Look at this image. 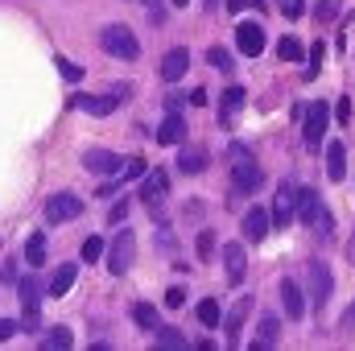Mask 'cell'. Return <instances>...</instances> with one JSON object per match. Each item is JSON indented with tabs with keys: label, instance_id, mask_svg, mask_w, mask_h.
Returning a JSON list of instances; mask_svg holds the SVG:
<instances>
[{
	"label": "cell",
	"instance_id": "cell-23",
	"mask_svg": "<svg viewBox=\"0 0 355 351\" xmlns=\"http://www.w3.org/2000/svg\"><path fill=\"white\" fill-rule=\"evenodd\" d=\"M75 343V335L67 331V327H50L46 335H42V351H67Z\"/></svg>",
	"mask_w": 355,
	"mask_h": 351
},
{
	"label": "cell",
	"instance_id": "cell-18",
	"mask_svg": "<svg viewBox=\"0 0 355 351\" xmlns=\"http://www.w3.org/2000/svg\"><path fill=\"white\" fill-rule=\"evenodd\" d=\"M343 174H347V149H343V141H331L327 145V178L343 182Z\"/></svg>",
	"mask_w": 355,
	"mask_h": 351
},
{
	"label": "cell",
	"instance_id": "cell-20",
	"mask_svg": "<svg viewBox=\"0 0 355 351\" xmlns=\"http://www.w3.org/2000/svg\"><path fill=\"white\" fill-rule=\"evenodd\" d=\"M157 141H162V145H182V141H186V120L170 112V116L162 120V128H157Z\"/></svg>",
	"mask_w": 355,
	"mask_h": 351
},
{
	"label": "cell",
	"instance_id": "cell-27",
	"mask_svg": "<svg viewBox=\"0 0 355 351\" xmlns=\"http://www.w3.org/2000/svg\"><path fill=\"white\" fill-rule=\"evenodd\" d=\"M277 58L297 62V58H306V50H302V42H297V37H281V42H277Z\"/></svg>",
	"mask_w": 355,
	"mask_h": 351
},
{
	"label": "cell",
	"instance_id": "cell-9",
	"mask_svg": "<svg viewBox=\"0 0 355 351\" xmlns=\"http://www.w3.org/2000/svg\"><path fill=\"white\" fill-rule=\"evenodd\" d=\"M331 285H335V281H331V268H327L322 261H310V306H314V310L327 306Z\"/></svg>",
	"mask_w": 355,
	"mask_h": 351
},
{
	"label": "cell",
	"instance_id": "cell-1",
	"mask_svg": "<svg viewBox=\"0 0 355 351\" xmlns=\"http://www.w3.org/2000/svg\"><path fill=\"white\" fill-rule=\"evenodd\" d=\"M293 207H297V215H302V223H306L310 232H318L322 240H331L335 219H331V211H327V203H322V194H318V190H297Z\"/></svg>",
	"mask_w": 355,
	"mask_h": 351
},
{
	"label": "cell",
	"instance_id": "cell-13",
	"mask_svg": "<svg viewBox=\"0 0 355 351\" xmlns=\"http://www.w3.org/2000/svg\"><path fill=\"white\" fill-rule=\"evenodd\" d=\"M71 108H79V112H87V116H112V112L120 108V99H107V95H87V91H79V95L71 99Z\"/></svg>",
	"mask_w": 355,
	"mask_h": 351
},
{
	"label": "cell",
	"instance_id": "cell-7",
	"mask_svg": "<svg viewBox=\"0 0 355 351\" xmlns=\"http://www.w3.org/2000/svg\"><path fill=\"white\" fill-rule=\"evenodd\" d=\"M293 198H297V186H293V182H281V186H277V198H272V211H268V223H277V232L289 228V219H293Z\"/></svg>",
	"mask_w": 355,
	"mask_h": 351
},
{
	"label": "cell",
	"instance_id": "cell-4",
	"mask_svg": "<svg viewBox=\"0 0 355 351\" xmlns=\"http://www.w3.org/2000/svg\"><path fill=\"white\" fill-rule=\"evenodd\" d=\"M232 178H236V186L240 190H261V182H265V174H261V166H257V157L248 153V149H240V145H232Z\"/></svg>",
	"mask_w": 355,
	"mask_h": 351
},
{
	"label": "cell",
	"instance_id": "cell-37",
	"mask_svg": "<svg viewBox=\"0 0 355 351\" xmlns=\"http://www.w3.org/2000/svg\"><path fill=\"white\" fill-rule=\"evenodd\" d=\"M166 306H170V310H182V306H186V289H182V285H174V289L166 293Z\"/></svg>",
	"mask_w": 355,
	"mask_h": 351
},
{
	"label": "cell",
	"instance_id": "cell-35",
	"mask_svg": "<svg viewBox=\"0 0 355 351\" xmlns=\"http://www.w3.org/2000/svg\"><path fill=\"white\" fill-rule=\"evenodd\" d=\"M58 71H62V79H83V67H75L71 58H58Z\"/></svg>",
	"mask_w": 355,
	"mask_h": 351
},
{
	"label": "cell",
	"instance_id": "cell-2",
	"mask_svg": "<svg viewBox=\"0 0 355 351\" xmlns=\"http://www.w3.org/2000/svg\"><path fill=\"white\" fill-rule=\"evenodd\" d=\"M99 46H103V54L124 58V62L141 58V42H137V33H132L128 25H107V29L99 33Z\"/></svg>",
	"mask_w": 355,
	"mask_h": 351
},
{
	"label": "cell",
	"instance_id": "cell-36",
	"mask_svg": "<svg viewBox=\"0 0 355 351\" xmlns=\"http://www.w3.org/2000/svg\"><path fill=\"white\" fill-rule=\"evenodd\" d=\"M211 248H215V232H198V257L202 261L211 257Z\"/></svg>",
	"mask_w": 355,
	"mask_h": 351
},
{
	"label": "cell",
	"instance_id": "cell-40",
	"mask_svg": "<svg viewBox=\"0 0 355 351\" xmlns=\"http://www.w3.org/2000/svg\"><path fill=\"white\" fill-rule=\"evenodd\" d=\"M335 116H339V120H343V124H347V120H352V103H347V95H343V99H339V103H335Z\"/></svg>",
	"mask_w": 355,
	"mask_h": 351
},
{
	"label": "cell",
	"instance_id": "cell-21",
	"mask_svg": "<svg viewBox=\"0 0 355 351\" xmlns=\"http://www.w3.org/2000/svg\"><path fill=\"white\" fill-rule=\"evenodd\" d=\"M75 277H79V264H62V268L50 277V298H67L71 285H75Z\"/></svg>",
	"mask_w": 355,
	"mask_h": 351
},
{
	"label": "cell",
	"instance_id": "cell-26",
	"mask_svg": "<svg viewBox=\"0 0 355 351\" xmlns=\"http://www.w3.org/2000/svg\"><path fill=\"white\" fill-rule=\"evenodd\" d=\"M25 261L29 264H46V236H42V232L29 236V244H25Z\"/></svg>",
	"mask_w": 355,
	"mask_h": 351
},
{
	"label": "cell",
	"instance_id": "cell-6",
	"mask_svg": "<svg viewBox=\"0 0 355 351\" xmlns=\"http://www.w3.org/2000/svg\"><path fill=\"white\" fill-rule=\"evenodd\" d=\"M327 120H331V108H327V103H310L306 124H302V137H306V145H310V149H318V145H322V137H327Z\"/></svg>",
	"mask_w": 355,
	"mask_h": 351
},
{
	"label": "cell",
	"instance_id": "cell-30",
	"mask_svg": "<svg viewBox=\"0 0 355 351\" xmlns=\"http://www.w3.org/2000/svg\"><path fill=\"white\" fill-rule=\"evenodd\" d=\"M157 343L162 348H186V335L174 331V327H157Z\"/></svg>",
	"mask_w": 355,
	"mask_h": 351
},
{
	"label": "cell",
	"instance_id": "cell-15",
	"mask_svg": "<svg viewBox=\"0 0 355 351\" xmlns=\"http://www.w3.org/2000/svg\"><path fill=\"white\" fill-rule=\"evenodd\" d=\"M186 67H190V50H186V46H174V50L162 58V79H166V83H178V79L186 75Z\"/></svg>",
	"mask_w": 355,
	"mask_h": 351
},
{
	"label": "cell",
	"instance_id": "cell-8",
	"mask_svg": "<svg viewBox=\"0 0 355 351\" xmlns=\"http://www.w3.org/2000/svg\"><path fill=\"white\" fill-rule=\"evenodd\" d=\"M37 302H42V281H37V277H21V306H25V331H42V318H37Z\"/></svg>",
	"mask_w": 355,
	"mask_h": 351
},
{
	"label": "cell",
	"instance_id": "cell-16",
	"mask_svg": "<svg viewBox=\"0 0 355 351\" xmlns=\"http://www.w3.org/2000/svg\"><path fill=\"white\" fill-rule=\"evenodd\" d=\"M248 310H252V298H240V302L232 306V314H227V323H223V331H227V348H236V343H240V331H244Z\"/></svg>",
	"mask_w": 355,
	"mask_h": 351
},
{
	"label": "cell",
	"instance_id": "cell-19",
	"mask_svg": "<svg viewBox=\"0 0 355 351\" xmlns=\"http://www.w3.org/2000/svg\"><path fill=\"white\" fill-rule=\"evenodd\" d=\"M223 261H227V281H232V285H240V281H244V268H248L244 244H227V248H223Z\"/></svg>",
	"mask_w": 355,
	"mask_h": 351
},
{
	"label": "cell",
	"instance_id": "cell-24",
	"mask_svg": "<svg viewBox=\"0 0 355 351\" xmlns=\"http://www.w3.org/2000/svg\"><path fill=\"white\" fill-rule=\"evenodd\" d=\"M244 99H248L244 87H227V91H223V108H219V112H223V124L232 120V112H240V108H244Z\"/></svg>",
	"mask_w": 355,
	"mask_h": 351
},
{
	"label": "cell",
	"instance_id": "cell-38",
	"mask_svg": "<svg viewBox=\"0 0 355 351\" xmlns=\"http://www.w3.org/2000/svg\"><path fill=\"white\" fill-rule=\"evenodd\" d=\"M281 12L285 17H302L306 12V0H281Z\"/></svg>",
	"mask_w": 355,
	"mask_h": 351
},
{
	"label": "cell",
	"instance_id": "cell-12",
	"mask_svg": "<svg viewBox=\"0 0 355 351\" xmlns=\"http://www.w3.org/2000/svg\"><path fill=\"white\" fill-rule=\"evenodd\" d=\"M83 166H87L91 174H120L124 157L112 153V149H87V153H83Z\"/></svg>",
	"mask_w": 355,
	"mask_h": 351
},
{
	"label": "cell",
	"instance_id": "cell-11",
	"mask_svg": "<svg viewBox=\"0 0 355 351\" xmlns=\"http://www.w3.org/2000/svg\"><path fill=\"white\" fill-rule=\"evenodd\" d=\"M236 46H240L248 58H257V54L265 50V29H261L257 21H240V25H236Z\"/></svg>",
	"mask_w": 355,
	"mask_h": 351
},
{
	"label": "cell",
	"instance_id": "cell-22",
	"mask_svg": "<svg viewBox=\"0 0 355 351\" xmlns=\"http://www.w3.org/2000/svg\"><path fill=\"white\" fill-rule=\"evenodd\" d=\"M207 170V153H198V149H182L178 153V174H202Z\"/></svg>",
	"mask_w": 355,
	"mask_h": 351
},
{
	"label": "cell",
	"instance_id": "cell-5",
	"mask_svg": "<svg viewBox=\"0 0 355 351\" xmlns=\"http://www.w3.org/2000/svg\"><path fill=\"white\" fill-rule=\"evenodd\" d=\"M83 215V198L79 194H54L46 198V223H67V219H79Z\"/></svg>",
	"mask_w": 355,
	"mask_h": 351
},
{
	"label": "cell",
	"instance_id": "cell-39",
	"mask_svg": "<svg viewBox=\"0 0 355 351\" xmlns=\"http://www.w3.org/2000/svg\"><path fill=\"white\" fill-rule=\"evenodd\" d=\"M17 331H21V327H17L12 318H0V343H4V339H12Z\"/></svg>",
	"mask_w": 355,
	"mask_h": 351
},
{
	"label": "cell",
	"instance_id": "cell-10",
	"mask_svg": "<svg viewBox=\"0 0 355 351\" xmlns=\"http://www.w3.org/2000/svg\"><path fill=\"white\" fill-rule=\"evenodd\" d=\"M166 190H170V174H166L162 166H153L149 178L141 182V194H137V198H145V207H153V211H157V207H162V198H166Z\"/></svg>",
	"mask_w": 355,
	"mask_h": 351
},
{
	"label": "cell",
	"instance_id": "cell-29",
	"mask_svg": "<svg viewBox=\"0 0 355 351\" xmlns=\"http://www.w3.org/2000/svg\"><path fill=\"white\" fill-rule=\"evenodd\" d=\"M132 318H137V327H145V331H157V327H162V323H157V310H153V306H145V302H141V306H132Z\"/></svg>",
	"mask_w": 355,
	"mask_h": 351
},
{
	"label": "cell",
	"instance_id": "cell-33",
	"mask_svg": "<svg viewBox=\"0 0 355 351\" xmlns=\"http://www.w3.org/2000/svg\"><path fill=\"white\" fill-rule=\"evenodd\" d=\"M314 17H318V21H335V17H339V0H318V4H314Z\"/></svg>",
	"mask_w": 355,
	"mask_h": 351
},
{
	"label": "cell",
	"instance_id": "cell-28",
	"mask_svg": "<svg viewBox=\"0 0 355 351\" xmlns=\"http://www.w3.org/2000/svg\"><path fill=\"white\" fill-rule=\"evenodd\" d=\"M207 62H211L215 71H223V75H232V71H236V67H232V54H227L223 46H211V50H207Z\"/></svg>",
	"mask_w": 355,
	"mask_h": 351
},
{
	"label": "cell",
	"instance_id": "cell-3",
	"mask_svg": "<svg viewBox=\"0 0 355 351\" xmlns=\"http://www.w3.org/2000/svg\"><path fill=\"white\" fill-rule=\"evenodd\" d=\"M103 257H107V273L112 277H124L132 268V257H137V236L128 228H120L112 236V248H103Z\"/></svg>",
	"mask_w": 355,
	"mask_h": 351
},
{
	"label": "cell",
	"instance_id": "cell-31",
	"mask_svg": "<svg viewBox=\"0 0 355 351\" xmlns=\"http://www.w3.org/2000/svg\"><path fill=\"white\" fill-rule=\"evenodd\" d=\"M322 54H327L322 46H310V58H306V62H310V67H306V79H318V71H322Z\"/></svg>",
	"mask_w": 355,
	"mask_h": 351
},
{
	"label": "cell",
	"instance_id": "cell-42",
	"mask_svg": "<svg viewBox=\"0 0 355 351\" xmlns=\"http://www.w3.org/2000/svg\"><path fill=\"white\" fill-rule=\"evenodd\" d=\"M352 257H355V248H352Z\"/></svg>",
	"mask_w": 355,
	"mask_h": 351
},
{
	"label": "cell",
	"instance_id": "cell-25",
	"mask_svg": "<svg viewBox=\"0 0 355 351\" xmlns=\"http://www.w3.org/2000/svg\"><path fill=\"white\" fill-rule=\"evenodd\" d=\"M277 335H281L277 318H272V314H265V318H261V339H257L252 348H257V351H261V348H272V343H277Z\"/></svg>",
	"mask_w": 355,
	"mask_h": 351
},
{
	"label": "cell",
	"instance_id": "cell-41",
	"mask_svg": "<svg viewBox=\"0 0 355 351\" xmlns=\"http://www.w3.org/2000/svg\"><path fill=\"white\" fill-rule=\"evenodd\" d=\"M170 4H174V8H182V4H190V0H170Z\"/></svg>",
	"mask_w": 355,
	"mask_h": 351
},
{
	"label": "cell",
	"instance_id": "cell-34",
	"mask_svg": "<svg viewBox=\"0 0 355 351\" xmlns=\"http://www.w3.org/2000/svg\"><path fill=\"white\" fill-rule=\"evenodd\" d=\"M99 257H103V240H99V236H91L87 244H83V261H87V264H95Z\"/></svg>",
	"mask_w": 355,
	"mask_h": 351
},
{
	"label": "cell",
	"instance_id": "cell-32",
	"mask_svg": "<svg viewBox=\"0 0 355 351\" xmlns=\"http://www.w3.org/2000/svg\"><path fill=\"white\" fill-rule=\"evenodd\" d=\"M198 318H202L207 327H215V323H219V302H215V298H207V302L198 306Z\"/></svg>",
	"mask_w": 355,
	"mask_h": 351
},
{
	"label": "cell",
	"instance_id": "cell-14",
	"mask_svg": "<svg viewBox=\"0 0 355 351\" xmlns=\"http://www.w3.org/2000/svg\"><path fill=\"white\" fill-rule=\"evenodd\" d=\"M281 310H285L289 318H302V314H306V293H302V285H297L293 277L281 281Z\"/></svg>",
	"mask_w": 355,
	"mask_h": 351
},
{
	"label": "cell",
	"instance_id": "cell-17",
	"mask_svg": "<svg viewBox=\"0 0 355 351\" xmlns=\"http://www.w3.org/2000/svg\"><path fill=\"white\" fill-rule=\"evenodd\" d=\"M265 236H268V211L248 207V211H244V240H248V244H261Z\"/></svg>",
	"mask_w": 355,
	"mask_h": 351
}]
</instances>
